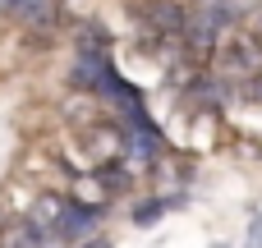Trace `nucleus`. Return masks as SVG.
<instances>
[{"label": "nucleus", "mask_w": 262, "mask_h": 248, "mask_svg": "<svg viewBox=\"0 0 262 248\" xmlns=\"http://www.w3.org/2000/svg\"><path fill=\"white\" fill-rule=\"evenodd\" d=\"M97 216H101V207H83V202H69V207H60L55 212V235L60 239H83V235H92V226H97Z\"/></svg>", "instance_id": "nucleus-1"}, {"label": "nucleus", "mask_w": 262, "mask_h": 248, "mask_svg": "<svg viewBox=\"0 0 262 248\" xmlns=\"http://www.w3.org/2000/svg\"><path fill=\"white\" fill-rule=\"evenodd\" d=\"M262 69V51L249 37H230L221 46V74H258Z\"/></svg>", "instance_id": "nucleus-2"}, {"label": "nucleus", "mask_w": 262, "mask_h": 248, "mask_svg": "<svg viewBox=\"0 0 262 248\" xmlns=\"http://www.w3.org/2000/svg\"><path fill=\"white\" fill-rule=\"evenodd\" d=\"M147 23H152L157 37H184V28H189V9L175 5V0H152V5H147Z\"/></svg>", "instance_id": "nucleus-3"}, {"label": "nucleus", "mask_w": 262, "mask_h": 248, "mask_svg": "<svg viewBox=\"0 0 262 248\" xmlns=\"http://www.w3.org/2000/svg\"><path fill=\"white\" fill-rule=\"evenodd\" d=\"M5 9L28 18V23H46L51 18V0H5Z\"/></svg>", "instance_id": "nucleus-4"}, {"label": "nucleus", "mask_w": 262, "mask_h": 248, "mask_svg": "<svg viewBox=\"0 0 262 248\" xmlns=\"http://www.w3.org/2000/svg\"><path fill=\"white\" fill-rule=\"evenodd\" d=\"M161 212H166V202H143V207L134 212V221H138V226H152V221H157Z\"/></svg>", "instance_id": "nucleus-5"}, {"label": "nucleus", "mask_w": 262, "mask_h": 248, "mask_svg": "<svg viewBox=\"0 0 262 248\" xmlns=\"http://www.w3.org/2000/svg\"><path fill=\"white\" fill-rule=\"evenodd\" d=\"M244 248H262V216L249 226V244H244Z\"/></svg>", "instance_id": "nucleus-6"}, {"label": "nucleus", "mask_w": 262, "mask_h": 248, "mask_svg": "<svg viewBox=\"0 0 262 248\" xmlns=\"http://www.w3.org/2000/svg\"><path fill=\"white\" fill-rule=\"evenodd\" d=\"M78 248H111L106 239H92V244H78Z\"/></svg>", "instance_id": "nucleus-7"}, {"label": "nucleus", "mask_w": 262, "mask_h": 248, "mask_svg": "<svg viewBox=\"0 0 262 248\" xmlns=\"http://www.w3.org/2000/svg\"><path fill=\"white\" fill-rule=\"evenodd\" d=\"M216 248H226V244H216Z\"/></svg>", "instance_id": "nucleus-8"}]
</instances>
